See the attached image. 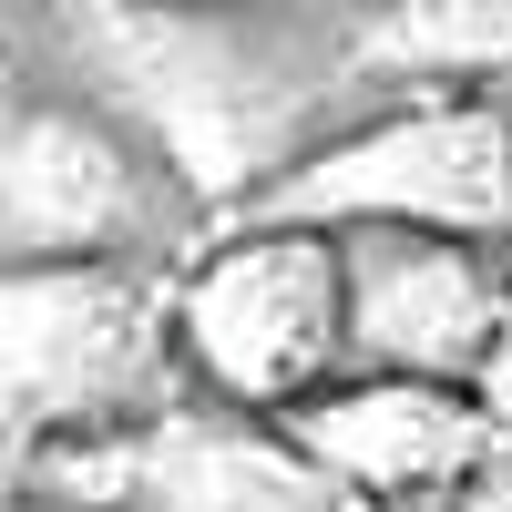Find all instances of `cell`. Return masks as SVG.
Instances as JSON below:
<instances>
[{
	"label": "cell",
	"instance_id": "cell-7",
	"mask_svg": "<svg viewBox=\"0 0 512 512\" xmlns=\"http://www.w3.org/2000/svg\"><path fill=\"white\" fill-rule=\"evenodd\" d=\"M338 277H349V379H431L482 400V369L512 318L502 246L359 226L338 236Z\"/></svg>",
	"mask_w": 512,
	"mask_h": 512
},
{
	"label": "cell",
	"instance_id": "cell-5",
	"mask_svg": "<svg viewBox=\"0 0 512 512\" xmlns=\"http://www.w3.org/2000/svg\"><path fill=\"white\" fill-rule=\"evenodd\" d=\"M185 185L93 103H0V267H164Z\"/></svg>",
	"mask_w": 512,
	"mask_h": 512
},
{
	"label": "cell",
	"instance_id": "cell-3",
	"mask_svg": "<svg viewBox=\"0 0 512 512\" xmlns=\"http://www.w3.org/2000/svg\"><path fill=\"white\" fill-rule=\"evenodd\" d=\"M246 226H308V236H359V226H410V236H461L502 246L512 236V103H400L328 134L246 205Z\"/></svg>",
	"mask_w": 512,
	"mask_h": 512
},
{
	"label": "cell",
	"instance_id": "cell-9",
	"mask_svg": "<svg viewBox=\"0 0 512 512\" xmlns=\"http://www.w3.org/2000/svg\"><path fill=\"white\" fill-rule=\"evenodd\" d=\"M349 72H400L451 103H512V11H390L349 31Z\"/></svg>",
	"mask_w": 512,
	"mask_h": 512
},
{
	"label": "cell",
	"instance_id": "cell-1",
	"mask_svg": "<svg viewBox=\"0 0 512 512\" xmlns=\"http://www.w3.org/2000/svg\"><path fill=\"white\" fill-rule=\"evenodd\" d=\"M72 52L103 72L113 123L175 164L185 195H267L308 144V82L328 72L308 31L277 21H195V11H82Z\"/></svg>",
	"mask_w": 512,
	"mask_h": 512
},
{
	"label": "cell",
	"instance_id": "cell-2",
	"mask_svg": "<svg viewBox=\"0 0 512 512\" xmlns=\"http://www.w3.org/2000/svg\"><path fill=\"white\" fill-rule=\"evenodd\" d=\"M175 369L164 267H0V431L21 461L164 420Z\"/></svg>",
	"mask_w": 512,
	"mask_h": 512
},
{
	"label": "cell",
	"instance_id": "cell-11",
	"mask_svg": "<svg viewBox=\"0 0 512 512\" xmlns=\"http://www.w3.org/2000/svg\"><path fill=\"white\" fill-rule=\"evenodd\" d=\"M482 410H492V431L512 441V318H502V349H492V369H482Z\"/></svg>",
	"mask_w": 512,
	"mask_h": 512
},
{
	"label": "cell",
	"instance_id": "cell-4",
	"mask_svg": "<svg viewBox=\"0 0 512 512\" xmlns=\"http://www.w3.org/2000/svg\"><path fill=\"white\" fill-rule=\"evenodd\" d=\"M175 359L216 410L287 420L349 379V277L338 236L308 226H246L205 267L175 277Z\"/></svg>",
	"mask_w": 512,
	"mask_h": 512
},
{
	"label": "cell",
	"instance_id": "cell-6",
	"mask_svg": "<svg viewBox=\"0 0 512 512\" xmlns=\"http://www.w3.org/2000/svg\"><path fill=\"white\" fill-rule=\"evenodd\" d=\"M21 482L31 502H72V512H369L277 420H246L216 400H175L123 441L31 451Z\"/></svg>",
	"mask_w": 512,
	"mask_h": 512
},
{
	"label": "cell",
	"instance_id": "cell-8",
	"mask_svg": "<svg viewBox=\"0 0 512 512\" xmlns=\"http://www.w3.org/2000/svg\"><path fill=\"white\" fill-rule=\"evenodd\" d=\"M277 431L318 461L349 502H420V492H461L502 461V431L472 390H431V379H338V390L297 400Z\"/></svg>",
	"mask_w": 512,
	"mask_h": 512
},
{
	"label": "cell",
	"instance_id": "cell-12",
	"mask_svg": "<svg viewBox=\"0 0 512 512\" xmlns=\"http://www.w3.org/2000/svg\"><path fill=\"white\" fill-rule=\"evenodd\" d=\"M21 482V451H11V431H0V492H11Z\"/></svg>",
	"mask_w": 512,
	"mask_h": 512
},
{
	"label": "cell",
	"instance_id": "cell-13",
	"mask_svg": "<svg viewBox=\"0 0 512 512\" xmlns=\"http://www.w3.org/2000/svg\"><path fill=\"white\" fill-rule=\"evenodd\" d=\"M0 512H72V502H0Z\"/></svg>",
	"mask_w": 512,
	"mask_h": 512
},
{
	"label": "cell",
	"instance_id": "cell-10",
	"mask_svg": "<svg viewBox=\"0 0 512 512\" xmlns=\"http://www.w3.org/2000/svg\"><path fill=\"white\" fill-rule=\"evenodd\" d=\"M441 512H512V451H502V461H482V472L461 482V492H451Z\"/></svg>",
	"mask_w": 512,
	"mask_h": 512
}]
</instances>
